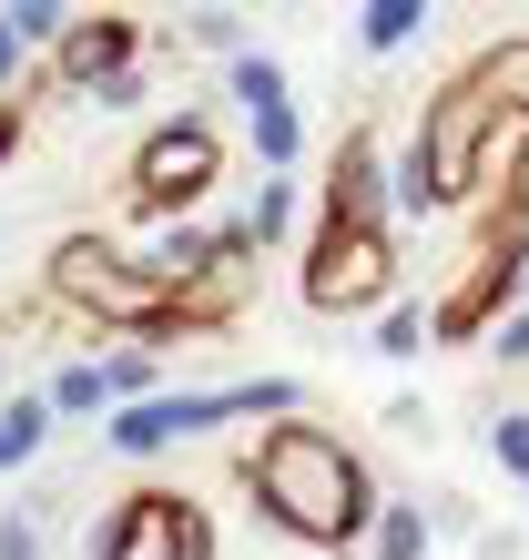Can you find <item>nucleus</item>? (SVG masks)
<instances>
[{"label":"nucleus","mask_w":529,"mask_h":560,"mask_svg":"<svg viewBox=\"0 0 529 560\" xmlns=\"http://www.w3.org/2000/svg\"><path fill=\"white\" fill-rule=\"evenodd\" d=\"M103 377H113V398H122V408H143L153 387H163V368H153V347H113V357H103Z\"/></svg>","instance_id":"nucleus-17"},{"label":"nucleus","mask_w":529,"mask_h":560,"mask_svg":"<svg viewBox=\"0 0 529 560\" xmlns=\"http://www.w3.org/2000/svg\"><path fill=\"white\" fill-rule=\"evenodd\" d=\"M42 398H51V418H113V408H122L113 377H103V357H72V368H61Z\"/></svg>","instance_id":"nucleus-11"},{"label":"nucleus","mask_w":529,"mask_h":560,"mask_svg":"<svg viewBox=\"0 0 529 560\" xmlns=\"http://www.w3.org/2000/svg\"><path fill=\"white\" fill-rule=\"evenodd\" d=\"M489 133H499V92H489L479 61H469V72H448L438 103L418 113V143H408V163H397L387 205H408V214L469 205V194H479V163H489Z\"/></svg>","instance_id":"nucleus-2"},{"label":"nucleus","mask_w":529,"mask_h":560,"mask_svg":"<svg viewBox=\"0 0 529 560\" xmlns=\"http://www.w3.org/2000/svg\"><path fill=\"white\" fill-rule=\"evenodd\" d=\"M0 560H42V510H0Z\"/></svg>","instance_id":"nucleus-20"},{"label":"nucleus","mask_w":529,"mask_h":560,"mask_svg":"<svg viewBox=\"0 0 529 560\" xmlns=\"http://www.w3.org/2000/svg\"><path fill=\"white\" fill-rule=\"evenodd\" d=\"M51 428H61V418H51V398H42V387H31V398H11V408H0V469H31Z\"/></svg>","instance_id":"nucleus-12"},{"label":"nucleus","mask_w":529,"mask_h":560,"mask_svg":"<svg viewBox=\"0 0 529 560\" xmlns=\"http://www.w3.org/2000/svg\"><path fill=\"white\" fill-rule=\"evenodd\" d=\"M489 448H499V469L529 479V418H489Z\"/></svg>","instance_id":"nucleus-22"},{"label":"nucleus","mask_w":529,"mask_h":560,"mask_svg":"<svg viewBox=\"0 0 529 560\" xmlns=\"http://www.w3.org/2000/svg\"><path fill=\"white\" fill-rule=\"evenodd\" d=\"M51 61H61V82L92 103V92H113L122 72H143V21L132 11H72V31L51 42Z\"/></svg>","instance_id":"nucleus-9"},{"label":"nucleus","mask_w":529,"mask_h":560,"mask_svg":"<svg viewBox=\"0 0 529 560\" xmlns=\"http://www.w3.org/2000/svg\"><path fill=\"white\" fill-rule=\"evenodd\" d=\"M479 82L499 92L509 122H529V31H519V42H499V51H479Z\"/></svg>","instance_id":"nucleus-13"},{"label":"nucleus","mask_w":529,"mask_h":560,"mask_svg":"<svg viewBox=\"0 0 529 560\" xmlns=\"http://www.w3.org/2000/svg\"><path fill=\"white\" fill-rule=\"evenodd\" d=\"M224 92H235L245 122H255V163H264V174H295V153H306V122H295L285 61H275V51H235V61H224Z\"/></svg>","instance_id":"nucleus-8"},{"label":"nucleus","mask_w":529,"mask_h":560,"mask_svg":"<svg viewBox=\"0 0 529 560\" xmlns=\"http://www.w3.org/2000/svg\"><path fill=\"white\" fill-rule=\"evenodd\" d=\"M245 235H255V245H285V235H295V184H285V174H264V184H255Z\"/></svg>","instance_id":"nucleus-15"},{"label":"nucleus","mask_w":529,"mask_h":560,"mask_svg":"<svg viewBox=\"0 0 529 560\" xmlns=\"http://www.w3.org/2000/svg\"><path fill=\"white\" fill-rule=\"evenodd\" d=\"M306 306L316 316H387L397 306V224H316L306 235Z\"/></svg>","instance_id":"nucleus-6"},{"label":"nucleus","mask_w":529,"mask_h":560,"mask_svg":"<svg viewBox=\"0 0 529 560\" xmlns=\"http://www.w3.org/2000/svg\"><path fill=\"white\" fill-rule=\"evenodd\" d=\"M519 306H529V235H519Z\"/></svg>","instance_id":"nucleus-26"},{"label":"nucleus","mask_w":529,"mask_h":560,"mask_svg":"<svg viewBox=\"0 0 529 560\" xmlns=\"http://www.w3.org/2000/svg\"><path fill=\"white\" fill-rule=\"evenodd\" d=\"M0 21H11V42H21V51H51L61 31H72V11H61V0H11Z\"/></svg>","instance_id":"nucleus-16"},{"label":"nucleus","mask_w":529,"mask_h":560,"mask_svg":"<svg viewBox=\"0 0 529 560\" xmlns=\"http://www.w3.org/2000/svg\"><path fill=\"white\" fill-rule=\"evenodd\" d=\"M92 560H214V510L193 489H122L92 530Z\"/></svg>","instance_id":"nucleus-7"},{"label":"nucleus","mask_w":529,"mask_h":560,"mask_svg":"<svg viewBox=\"0 0 529 560\" xmlns=\"http://www.w3.org/2000/svg\"><path fill=\"white\" fill-rule=\"evenodd\" d=\"M316 224H387V153H377V133H367V122H356V133L337 143V163H326Z\"/></svg>","instance_id":"nucleus-10"},{"label":"nucleus","mask_w":529,"mask_h":560,"mask_svg":"<svg viewBox=\"0 0 529 560\" xmlns=\"http://www.w3.org/2000/svg\"><path fill=\"white\" fill-rule=\"evenodd\" d=\"M11 72H21V42H11V21H0V92H11Z\"/></svg>","instance_id":"nucleus-25"},{"label":"nucleus","mask_w":529,"mask_h":560,"mask_svg":"<svg viewBox=\"0 0 529 560\" xmlns=\"http://www.w3.org/2000/svg\"><path fill=\"white\" fill-rule=\"evenodd\" d=\"M214 174H224V143H214V122H204V113H174V122H153V133L132 143L122 205L143 214V224H193V205L214 194Z\"/></svg>","instance_id":"nucleus-5"},{"label":"nucleus","mask_w":529,"mask_h":560,"mask_svg":"<svg viewBox=\"0 0 529 560\" xmlns=\"http://www.w3.org/2000/svg\"><path fill=\"white\" fill-rule=\"evenodd\" d=\"M235 418H306V387H295V377L153 387L143 408H113V418H103V439H113L122 458H153V448H174V439H214V428H235Z\"/></svg>","instance_id":"nucleus-3"},{"label":"nucleus","mask_w":529,"mask_h":560,"mask_svg":"<svg viewBox=\"0 0 529 560\" xmlns=\"http://www.w3.org/2000/svg\"><path fill=\"white\" fill-rule=\"evenodd\" d=\"M51 295L61 306H82L92 326H113L132 347H163L174 337V295L143 276V255H122L113 235H61L51 245Z\"/></svg>","instance_id":"nucleus-4"},{"label":"nucleus","mask_w":529,"mask_h":560,"mask_svg":"<svg viewBox=\"0 0 529 560\" xmlns=\"http://www.w3.org/2000/svg\"><path fill=\"white\" fill-rule=\"evenodd\" d=\"M489 347H499V368H529V306H509L499 326H489Z\"/></svg>","instance_id":"nucleus-23"},{"label":"nucleus","mask_w":529,"mask_h":560,"mask_svg":"<svg viewBox=\"0 0 529 560\" xmlns=\"http://www.w3.org/2000/svg\"><path fill=\"white\" fill-rule=\"evenodd\" d=\"M21 153V103H0V163Z\"/></svg>","instance_id":"nucleus-24"},{"label":"nucleus","mask_w":529,"mask_h":560,"mask_svg":"<svg viewBox=\"0 0 529 560\" xmlns=\"http://www.w3.org/2000/svg\"><path fill=\"white\" fill-rule=\"evenodd\" d=\"M367 540H377V560H427V520H418V510H397V500H387V510H377V530H367Z\"/></svg>","instance_id":"nucleus-18"},{"label":"nucleus","mask_w":529,"mask_h":560,"mask_svg":"<svg viewBox=\"0 0 529 560\" xmlns=\"http://www.w3.org/2000/svg\"><path fill=\"white\" fill-rule=\"evenodd\" d=\"M184 31H193V42H204V51H224V61L245 51V21H235V11H193Z\"/></svg>","instance_id":"nucleus-21"},{"label":"nucleus","mask_w":529,"mask_h":560,"mask_svg":"<svg viewBox=\"0 0 529 560\" xmlns=\"http://www.w3.org/2000/svg\"><path fill=\"white\" fill-rule=\"evenodd\" d=\"M245 500L275 520L295 550H356L377 530V510H387L377 469L337 439V428H316V418H275L245 448Z\"/></svg>","instance_id":"nucleus-1"},{"label":"nucleus","mask_w":529,"mask_h":560,"mask_svg":"<svg viewBox=\"0 0 529 560\" xmlns=\"http://www.w3.org/2000/svg\"><path fill=\"white\" fill-rule=\"evenodd\" d=\"M427 347V306H387L377 316V357H418Z\"/></svg>","instance_id":"nucleus-19"},{"label":"nucleus","mask_w":529,"mask_h":560,"mask_svg":"<svg viewBox=\"0 0 529 560\" xmlns=\"http://www.w3.org/2000/svg\"><path fill=\"white\" fill-rule=\"evenodd\" d=\"M427 31V0H367V11H356V42L367 51H408Z\"/></svg>","instance_id":"nucleus-14"}]
</instances>
